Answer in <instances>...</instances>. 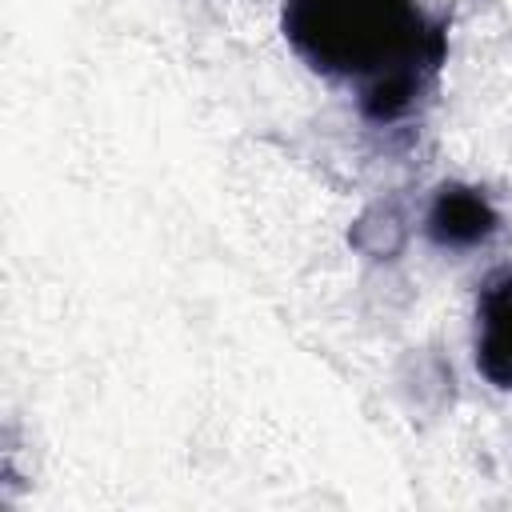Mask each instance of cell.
I'll list each match as a JSON object with an SVG mask.
<instances>
[{
	"instance_id": "1",
	"label": "cell",
	"mask_w": 512,
	"mask_h": 512,
	"mask_svg": "<svg viewBox=\"0 0 512 512\" xmlns=\"http://www.w3.org/2000/svg\"><path fill=\"white\" fill-rule=\"evenodd\" d=\"M280 32L316 76L348 84L376 128L412 116L448 60V24L420 0H284Z\"/></svg>"
},
{
	"instance_id": "2",
	"label": "cell",
	"mask_w": 512,
	"mask_h": 512,
	"mask_svg": "<svg viewBox=\"0 0 512 512\" xmlns=\"http://www.w3.org/2000/svg\"><path fill=\"white\" fill-rule=\"evenodd\" d=\"M500 232V212L488 200L484 188L472 184H440L428 216H424V236L444 248V252H468L488 244Z\"/></svg>"
},
{
	"instance_id": "3",
	"label": "cell",
	"mask_w": 512,
	"mask_h": 512,
	"mask_svg": "<svg viewBox=\"0 0 512 512\" xmlns=\"http://www.w3.org/2000/svg\"><path fill=\"white\" fill-rule=\"evenodd\" d=\"M476 368L492 388L512 392V264L488 272L476 292Z\"/></svg>"
}]
</instances>
